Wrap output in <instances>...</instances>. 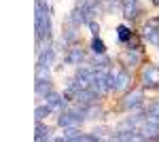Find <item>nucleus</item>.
<instances>
[{"instance_id": "nucleus-1", "label": "nucleus", "mask_w": 159, "mask_h": 142, "mask_svg": "<svg viewBox=\"0 0 159 142\" xmlns=\"http://www.w3.org/2000/svg\"><path fill=\"white\" fill-rule=\"evenodd\" d=\"M93 47H96V51H104V45H102L100 40H96V43H93Z\"/></svg>"}]
</instances>
